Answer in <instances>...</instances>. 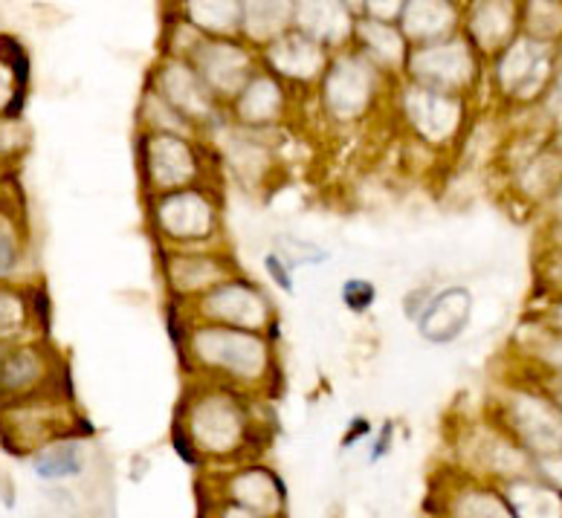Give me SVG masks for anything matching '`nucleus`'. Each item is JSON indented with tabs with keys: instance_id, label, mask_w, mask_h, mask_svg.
<instances>
[{
	"instance_id": "obj_38",
	"label": "nucleus",
	"mask_w": 562,
	"mask_h": 518,
	"mask_svg": "<svg viewBox=\"0 0 562 518\" xmlns=\"http://www.w3.org/2000/svg\"><path fill=\"white\" fill-rule=\"evenodd\" d=\"M380 299V288L366 275H348L339 284V304L346 307L351 316H369Z\"/></svg>"
},
{
	"instance_id": "obj_32",
	"label": "nucleus",
	"mask_w": 562,
	"mask_h": 518,
	"mask_svg": "<svg viewBox=\"0 0 562 518\" xmlns=\"http://www.w3.org/2000/svg\"><path fill=\"white\" fill-rule=\"evenodd\" d=\"M180 21L206 38L241 35V0H183Z\"/></svg>"
},
{
	"instance_id": "obj_21",
	"label": "nucleus",
	"mask_w": 562,
	"mask_h": 518,
	"mask_svg": "<svg viewBox=\"0 0 562 518\" xmlns=\"http://www.w3.org/2000/svg\"><path fill=\"white\" fill-rule=\"evenodd\" d=\"M473 313L475 295L467 284H461V281L438 284L429 304H426L418 319L412 322V327H415L420 342L432 345V348H443V345L458 342L470 330Z\"/></svg>"
},
{
	"instance_id": "obj_36",
	"label": "nucleus",
	"mask_w": 562,
	"mask_h": 518,
	"mask_svg": "<svg viewBox=\"0 0 562 518\" xmlns=\"http://www.w3.org/2000/svg\"><path fill=\"white\" fill-rule=\"evenodd\" d=\"M139 125L148 134H180V136H201L192 122L186 120L183 113L169 104L157 90L145 88L143 104H139ZM206 139V136H203Z\"/></svg>"
},
{
	"instance_id": "obj_30",
	"label": "nucleus",
	"mask_w": 562,
	"mask_h": 518,
	"mask_svg": "<svg viewBox=\"0 0 562 518\" xmlns=\"http://www.w3.org/2000/svg\"><path fill=\"white\" fill-rule=\"evenodd\" d=\"M516 518H562V489L537 475H519L498 484Z\"/></svg>"
},
{
	"instance_id": "obj_19",
	"label": "nucleus",
	"mask_w": 562,
	"mask_h": 518,
	"mask_svg": "<svg viewBox=\"0 0 562 518\" xmlns=\"http://www.w3.org/2000/svg\"><path fill=\"white\" fill-rule=\"evenodd\" d=\"M562 185V154L546 139L530 145L528 151H516L507 166V198L516 206L542 215Z\"/></svg>"
},
{
	"instance_id": "obj_25",
	"label": "nucleus",
	"mask_w": 562,
	"mask_h": 518,
	"mask_svg": "<svg viewBox=\"0 0 562 518\" xmlns=\"http://www.w3.org/2000/svg\"><path fill=\"white\" fill-rule=\"evenodd\" d=\"M461 0H406L397 26L412 47L435 44L461 33Z\"/></svg>"
},
{
	"instance_id": "obj_20",
	"label": "nucleus",
	"mask_w": 562,
	"mask_h": 518,
	"mask_svg": "<svg viewBox=\"0 0 562 518\" xmlns=\"http://www.w3.org/2000/svg\"><path fill=\"white\" fill-rule=\"evenodd\" d=\"M258 61L288 88H311V85H319V79L325 76L330 49L322 47L319 41L307 38L305 33H299L293 26L284 35L265 44L258 53Z\"/></svg>"
},
{
	"instance_id": "obj_7",
	"label": "nucleus",
	"mask_w": 562,
	"mask_h": 518,
	"mask_svg": "<svg viewBox=\"0 0 562 518\" xmlns=\"http://www.w3.org/2000/svg\"><path fill=\"white\" fill-rule=\"evenodd\" d=\"M81 423L67 388L0 403V440L18 454H33L67 435H85Z\"/></svg>"
},
{
	"instance_id": "obj_47",
	"label": "nucleus",
	"mask_w": 562,
	"mask_h": 518,
	"mask_svg": "<svg viewBox=\"0 0 562 518\" xmlns=\"http://www.w3.org/2000/svg\"><path fill=\"white\" fill-rule=\"evenodd\" d=\"M403 3H406V0H366V3H362V15L397 24V18H401L403 12Z\"/></svg>"
},
{
	"instance_id": "obj_28",
	"label": "nucleus",
	"mask_w": 562,
	"mask_h": 518,
	"mask_svg": "<svg viewBox=\"0 0 562 518\" xmlns=\"http://www.w3.org/2000/svg\"><path fill=\"white\" fill-rule=\"evenodd\" d=\"M44 304L35 302V293L30 288H21L15 281H0V348L26 339H38L44 330L41 319Z\"/></svg>"
},
{
	"instance_id": "obj_42",
	"label": "nucleus",
	"mask_w": 562,
	"mask_h": 518,
	"mask_svg": "<svg viewBox=\"0 0 562 518\" xmlns=\"http://www.w3.org/2000/svg\"><path fill=\"white\" fill-rule=\"evenodd\" d=\"M435 288H438V281H418V284H412V288L401 295V313L409 325L424 313V307L429 304V299H432Z\"/></svg>"
},
{
	"instance_id": "obj_37",
	"label": "nucleus",
	"mask_w": 562,
	"mask_h": 518,
	"mask_svg": "<svg viewBox=\"0 0 562 518\" xmlns=\"http://www.w3.org/2000/svg\"><path fill=\"white\" fill-rule=\"evenodd\" d=\"M270 247L279 252L284 261L293 267V270H305V267H322V263L330 261L328 247H322L319 240L302 238V235H293V232H279L270 238Z\"/></svg>"
},
{
	"instance_id": "obj_34",
	"label": "nucleus",
	"mask_w": 562,
	"mask_h": 518,
	"mask_svg": "<svg viewBox=\"0 0 562 518\" xmlns=\"http://www.w3.org/2000/svg\"><path fill=\"white\" fill-rule=\"evenodd\" d=\"M26 72H30V65H26L24 49L12 38H0V113L15 116L21 111Z\"/></svg>"
},
{
	"instance_id": "obj_4",
	"label": "nucleus",
	"mask_w": 562,
	"mask_h": 518,
	"mask_svg": "<svg viewBox=\"0 0 562 518\" xmlns=\"http://www.w3.org/2000/svg\"><path fill=\"white\" fill-rule=\"evenodd\" d=\"M487 415L528 452L530 461L562 452V412L522 371L496 385L487 399Z\"/></svg>"
},
{
	"instance_id": "obj_2",
	"label": "nucleus",
	"mask_w": 562,
	"mask_h": 518,
	"mask_svg": "<svg viewBox=\"0 0 562 518\" xmlns=\"http://www.w3.org/2000/svg\"><path fill=\"white\" fill-rule=\"evenodd\" d=\"M171 336L186 376L229 385L267 403L279 397L284 383L279 336L192 322L180 307H171Z\"/></svg>"
},
{
	"instance_id": "obj_6",
	"label": "nucleus",
	"mask_w": 562,
	"mask_h": 518,
	"mask_svg": "<svg viewBox=\"0 0 562 518\" xmlns=\"http://www.w3.org/2000/svg\"><path fill=\"white\" fill-rule=\"evenodd\" d=\"M447 463L470 478L505 484L519 475H530L528 452L491 415L447 423Z\"/></svg>"
},
{
	"instance_id": "obj_9",
	"label": "nucleus",
	"mask_w": 562,
	"mask_h": 518,
	"mask_svg": "<svg viewBox=\"0 0 562 518\" xmlns=\"http://www.w3.org/2000/svg\"><path fill=\"white\" fill-rule=\"evenodd\" d=\"M154 252H157V275L166 302L180 311L217 288L221 281L241 272L233 244L201 249H154Z\"/></svg>"
},
{
	"instance_id": "obj_15",
	"label": "nucleus",
	"mask_w": 562,
	"mask_h": 518,
	"mask_svg": "<svg viewBox=\"0 0 562 518\" xmlns=\"http://www.w3.org/2000/svg\"><path fill=\"white\" fill-rule=\"evenodd\" d=\"M424 510L426 518H516L498 484L470 478L450 463L432 472Z\"/></svg>"
},
{
	"instance_id": "obj_45",
	"label": "nucleus",
	"mask_w": 562,
	"mask_h": 518,
	"mask_svg": "<svg viewBox=\"0 0 562 518\" xmlns=\"http://www.w3.org/2000/svg\"><path fill=\"white\" fill-rule=\"evenodd\" d=\"M530 316H537L542 325L562 330V295H537V302L530 304Z\"/></svg>"
},
{
	"instance_id": "obj_43",
	"label": "nucleus",
	"mask_w": 562,
	"mask_h": 518,
	"mask_svg": "<svg viewBox=\"0 0 562 518\" xmlns=\"http://www.w3.org/2000/svg\"><path fill=\"white\" fill-rule=\"evenodd\" d=\"M394 447H397V423L383 420V423H380V429L374 431V435H371V440H369V463H371V466H374V463H380V461H386Z\"/></svg>"
},
{
	"instance_id": "obj_16",
	"label": "nucleus",
	"mask_w": 562,
	"mask_h": 518,
	"mask_svg": "<svg viewBox=\"0 0 562 518\" xmlns=\"http://www.w3.org/2000/svg\"><path fill=\"white\" fill-rule=\"evenodd\" d=\"M557 47L519 35L493 56V81L498 93L514 104H533L546 99L551 85Z\"/></svg>"
},
{
	"instance_id": "obj_48",
	"label": "nucleus",
	"mask_w": 562,
	"mask_h": 518,
	"mask_svg": "<svg viewBox=\"0 0 562 518\" xmlns=\"http://www.w3.org/2000/svg\"><path fill=\"white\" fill-rule=\"evenodd\" d=\"M522 374H528L533 383L539 385V388L546 391L548 397L554 399L557 408L562 412V374H530V371H525V368H519Z\"/></svg>"
},
{
	"instance_id": "obj_24",
	"label": "nucleus",
	"mask_w": 562,
	"mask_h": 518,
	"mask_svg": "<svg viewBox=\"0 0 562 518\" xmlns=\"http://www.w3.org/2000/svg\"><path fill=\"white\" fill-rule=\"evenodd\" d=\"M293 26L307 38L319 41L330 53L346 49L353 38L357 15L342 0H293Z\"/></svg>"
},
{
	"instance_id": "obj_17",
	"label": "nucleus",
	"mask_w": 562,
	"mask_h": 518,
	"mask_svg": "<svg viewBox=\"0 0 562 518\" xmlns=\"http://www.w3.org/2000/svg\"><path fill=\"white\" fill-rule=\"evenodd\" d=\"M148 88L157 90L169 104H175L177 111L201 131V136H210L217 125L226 122V108L206 88V81L201 79V72L194 70L189 58L166 53V58L151 72Z\"/></svg>"
},
{
	"instance_id": "obj_44",
	"label": "nucleus",
	"mask_w": 562,
	"mask_h": 518,
	"mask_svg": "<svg viewBox=\"0 0 562 518\" xmlns=\"http://www.w3.org/2000/svg\"><path fill=\"white\" fill-rule=\"evenodd\" d=\"M537 249H560L562 252V206L546 209L539 215V247Z\"/></svg>"
},
{
	"instance_id": "obj_40",
	"label": "nucleus",
	"mask_w": 562,
	"mask_h": 518,
	"mask_svg": "<svg viewBox=\"0 0 562 518\" xmlns=\"http://www.w3.org/2000/svg\"><path fill=\"white\" fill-rule=\"evenodd\" d=\"M261 270H265L267 281H270L279 293L296 295V270H293V267H290V263L284 261L273 247L267 249L265 256H261Z\"/></svg>"
},
{
	"instance_id": "obj_49",
	"label": "nucleus",
	"mask_w": 562,
	"mask_h": 518,
	"mask_svg": "<svg viewBox=\"0 0 562 518\" xmlns=\"http://www.w3.org/2000/svg\"><path fill=\"white\" fill-rule=\"evenodd\" d=\"M369 420H366V417H357V420H353V429H348L346 440H342V447H351V443H357V440H360L362 435H369Z\"/></svg>"
},
{
	"instance_id": "obj_33",
	"label": "nucleus",
	"mask_w": 562,
	"mask_h": 518,
	"mask_svg": "<svg viewBox=\"0 0 562 518\" xmlns=\"http://www.w3.org/2000/svg\"><path fill=\"white\" fill-rule=\"evenodd\" d=\"M30 238L21 206L0 200V281H15L26 267Z\"/></svg>"
},
{
	"instance_id": "obj_13",
	"label": "nucleus",
	"mask_w": 562,
	"mask_h": 518,
	"mask_svg": "<svg viewBox=\"0 0 562 518\" xmlns=\"http://www.w3.org/2000/svg\"><path fill=\"white\" fill-rule=\"evenodd\" d=\"M401 116L415 143L429 151H443L464 134L467 99L409 81L401 93Z\"/></svg>"
},
{
	"instance_id": "obj_31",
	"label": "nucleus",
	"mask_w": 562,
	"mask_h": 518,
	"mask_svg": "<svg viewBox=\"0 0 562 518\" xmlns=\"http://www.w3.org/2000/svg\"><path fill=\"white\" fill-rule=\"evenodd\" d=\"M293 0H241V38L265 47L293 30Z\"/></svg>"
},
{
	"instance_id": "obj_23",
	"label": "nucleus",
	"mask_w": 562,
	"mask_h": 518,
	"mask_svg": "<svg viewBox=\"0 0 562 518\" xmlns=\"http://www.w3.org/2000/svg\"><path fill=\"white\" fill-rule=\"evenodd\" d=\"M290 90L273 72L258 70L241 88V93L226 104V120L249 131H276L288 113Z\"/></svg>"
},
{
	"instance_id": "obj_14",
	"label": "nucleus",
	"mask_w": 562,
	"mask_h": 518,
	"mask_svg": "<svg viewBox=\"0 0 562 518\" xmlns=\"http://www.w3.org/2000/svg\"><path fill=\"white\" fill-rule=\"evenodd\" d=\"M67 388L65 359L38 336L0 348V403Z\"/></svg>"
},
{
	"instance_id": "obj_11",
	"label": "nucleus",
	"mask_w": 562,
	"mask_h": 518,
	"mask_svg": "<svg viewBox=\"0 0 562 518\" xmlns=\"http://www.w3.org/2000/svg\"><path fill=\"white\" fill-rule=\"evenodd\" d=\"M198 489L226 498L265 518H288V484L265 458H252L215 472H198Z\"/></svg>"
},
{
	"instance_id": "obj_3",
	"label": "nucleus",
	"mask_w": 562,
	"mask_h": 518,
	"mask_svg": "<svg viewBox=\"0 0 562 518\" xmlns=\"http://www.w3.org/2000/svg\"><path fill=\"white\" fill-rule=\"evenodd\" d=\"M143 221L154 249H201L229 244L224 183H201L143 198Z\"/></svg>"
},
{
	"instance_id": "obj_26",
	"label": "nucleus",
	"mask_w": 562,
	"mask_h": 518,
	"mask_svg": "<svg viewBox=\"0 0 562 518\" xmlns=\"http://www.w3.org/2000/svg\"><path fill=\"white\" fill-rule=\"evenodd\" d=\"M516 365L530 374H562V330L542 325L537 316H525L514 330Z\"/></svg>"
},
{
	"instance_id": "obj_18",
	"label": "nucleus",
	"mask_w": 562,
	"mask_h": 518,
	"mask_svg": "<svg viewBox=\"0 0 562 518\" xmlns=\"http://www.w3.org/2000/svg\"><path fill=\"white\" fill-rule=\"evenodd\" d=\"M189 61L198 72H201V79L206 81V88L212 90L217 97V102L229 104L241 88L247 85L258 70H261V61L252 53V44L241 38V35H235V38H206L203 35L194 49L189 53Z\"/></svg>"
},
{
	"instance_id": "obj_39",
	"label": "nucleus",
	"mask_w": 562,
	"mask_h": 518,
	"mask_svg": "<svg viewBox=\"0 0 562 518\" xmlns=\"http://www.w3.org/2000/svg\"><path fill=\"white\" fill-rule=\"evenodd\" d=\"M533 290H537V295H562L560 249H537V261H533Z\"/></svg>"
},
{
	"instance_id": "obj_46",
	"label": "nucleus",
	"mask_w": 562,
	"mask_h": 518,
	"mask_svg": "<svg viewBox=\"0 0 562 518\" xmlns=\"http://www.w3.org/2000/svg\"><path fill=\"white\" fill-rule=\"evenodd\" d=\"M542 104H546V111L551 113V120H554L557 113H562V41L557 44L554 70H551V85H548Z\"/></svg>"
},
{
	"instance_id": "obj_29",
	"label": "nucleus",
	"mask_w": 562,
	"mask_h": 518,
	"mask_svg": "<svg viewBox=\"0 0 562 518\" xmlns=\"http://www.w3.org/2000/svg\"><path fill=\"white\" fill-rule=\"evenodd\" d=\"M90 452L85 435H67V438L49 440L47 447L30 454V466L41 481L61 484V481L81 478L88 472Z\"/></svg>"
},
{
	"instance_id": "obj_12",
	"label": "nucleus",
	"mask_w": 562,
	"mask_h": 518,
	"mask_svg": "<svg viewBox=\"0 0 562 518\" xmlns=\"http://www.w3.org/2000/svg\"><path fill=\"white\" fill-rule=\"evenodd\" d=\"M403 72L415 85L467 99V93L482 79V56L475 53V47L464 35L458 33L452 38L435 41V44L412 47Z\"/></svg>"
},
{
	"instance_id": "obj_50",
	"label": "nucleus",
	"mask_w": 562,
	"mask_h": 518,
	"mask_svg": "<svg viewBox=\"0 0 562 518\" xmlns=\"http://www.w3.org/2000/svg\"><path fill=\"white\" fill-rule=\"evenodd\" d=\"M548 143L554 145L557 151L562 154V113H557L554 120H551V131H548Z\"/></svg>"
},
{
	"instance_id": "obj_22",
	"label": "nucleus",
	"mask_w": 562,
	"mask_h": 518,
	"mask_svg": "<svg viewBox=\"0 0 562 518\" xmlns=\"http://www.w3.org/2000/svg\"><path fill=\"white\" fill-rule=\"evenodd\" d=\"M461 35L482 58L498 56L510 41L522 35L519 0H467L461 9Z\"/></svg>"
},
{
	"instance_id": "obj_41",
	"label": "nucleus",
	"mask_w": 562,
	"mask_h": 518,
	"mask_svg": "<svg viewBox=\"0 0 562 518\" xmlns=\"http://www.w3.org/2000/svg\"><path fill=\"white\" fill-rule=\"evenodd\" d=\"M198 518H265V516L247 510V507H241V504L217 498V495L206 493V489H198Z\"/></svg>"
},
{
	"instance_id": "obj_51",
	"label": "nucleus",
	"mask_w": 562,
	"mask_h": 518,
	"mask_svg": "<svg viewBox=\"0 0 562 518\" xmlns=\"http://www.w3.org/2000/svg\"><path fill=\"white\" fill-rule=\"evenodd\" d=\"M557 206H562V185H560V189H557L554 200H551V203H548V209H557Z\"/></svg>"
},
{
	"instance_id": "obj_8",
	"label": "nucleus",
	"mask_w": 562,
	"mask_h": 518,
	"mask_svg": "<svg viewBox=\"0 0 562 518\" xmlns=\"http://www.w3.org/2000/svg\"><path fill=\"white\" fill-rule=\"evenodd\" d=\"M183 313L192 322H210V325L256 330V334L279 336L281 327V311L276 295L267 290V284L247 275L244 270L221 281L217 288L189 304Z\"/></svg>"
},
{
	"instance_id": "obj_5",
	"label": "nucleus",
	"mask_w": 562,
	"mask_h": 518,
	"mask_svg": "<svg viewBox=\"0 0 562 518\" xmlns=\"http://www.w3.org/2000/svg\"><path fill=\"white\" fill-rule=\"evenodd\" d=\"M137 171L143 198L201 183H224L215 151L203 136L143 131L137 136Z\"/></svg>"
},
{
	"instance_id": "obj_27",
	"label": "nucleus",
	"mask_w": 562,
	"mask_h": 518,
	"mask_svg": "<svg viewBox=\"0 0 562 518\" xmlns=\"http://www.w3.org/2000/svg\"><path fill=\"white\" fill-rule=\"evenodd\" d=\"M353 49L369 58L371 65L383 72H397L406 67L412 44L406 35L401 33V26L389 24V21H378V18H357L353 26Z\"/></svg>"
},
{
	"instance_id": "obj_10",
	"label": "nucleus",
	"mask_w": 562,
	"mask_h": 518,
	"mask_svg": "<svg viewBox=\"0 0 562 518\" xmlns=\"http://www.w3.org/2000/svg\"><path fill=\"white\" fill-rule=\"evenodd\" d=\"M386 72L378 70L369 58L357 49L330 53L325 76L319 79V97L325 116L339 125L360 122L380 97V81Z\"/></svg>"
},
{
	"instance_id": "obj_35",
	"label": "nucleus",
	"mask_w": 562,
	"mask_h": 518,
	"mask_svg": "<svg viewBox=\"0 0 562 518\" xmlns=\"http://www.w3.org/2000/svg\"><path fill=\"white\" fill-rule=\"evenodd\" d=\"M522 35L557 47L562 41V0H519Z\"/></svg>"
},
{
	"instance_id": "obj_1",
	"label": "nucleus",
	"mask_w": 562,
	"mask_h": 518,
	"mask_svg": "<svg viewBox=\"0 0 562 518\" xmlns=\"http://www.w3.org/2000/svg\"><path fill=\"white\" fill-rule=\"evenodd\" d=\"M171 440L198 472L226 470L233 463L265 458L273 440V417L267 415V399L201 376H186Z\"/></svg>"
}]
</instances>
